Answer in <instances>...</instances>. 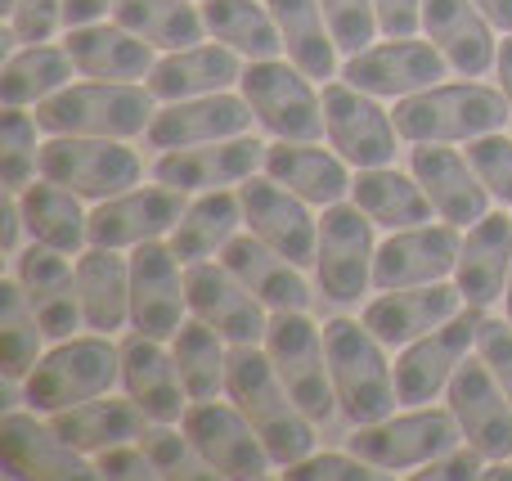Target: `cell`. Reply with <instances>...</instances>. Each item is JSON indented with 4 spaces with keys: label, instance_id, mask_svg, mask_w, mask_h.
I'll list each match as a JSON object with an SVG mask.
<instances>
[{
    "label": "cell",
    "instance_id": "cell-28",
    "mask_svg": "<svg viewBox=\"0 0 512 481\" xmlns=\"http://www.w3.org/2000/svg\"><path fill=\"white\" fill-rule=\"evenodd\" d=\"M265 176H274L283 189H292L297 198H306L310 207H333L342 198H351V162L328 144L319 149V140H274L265 149Z\"/></svg>",
    "mask_w": 512,
    "mask_h": 481
},
{
    "label": "cell",
    "instance_id": "cell-58",
    "mask_svg": "<svg viewBox=\"0 0 512 481\" xmlns=\"http://www.w3.org/2000/svg\"><path fill=\"white\" fill-rule=\"evenodd\" d=\"M504 315L512 320V275H508V288H504Z\"/></svg>",
    "mask_w": 512,
    "mask_h": 481
},
{
    "label": "cell",
    "instance_id": "cell-50",
    "mask_svg": "<svg viewBox=\"0 0 512 481\" xmlns=\"http://www.w3.org/2000/svg\"><path fill=\"white\" fill-rule=\"evenodd\" d=\"M477 356L490 365V374L499 378V387L508 392L512 401V320H481V333H477Z\"/></svg>",
    "mask_w": 512,
    "mask_h": 481
},
{
    "label": "cell",
    "instance_id": "cell-1",
    "mask_svg": "<svg viewBox=\"0 0 512 481\" xmlns=\"http://www.w3.org/2000/svg\"><path fill=\"white\" fill-rule=\"evenodd\" d=\"M234 405L248 414L256 437L265 441L274 468H288L315 450V419L288 396L274 360L265 356L261 342L248 347H230V387H225Z\"/></svg>",
    "mask_w": 512,
    "mask_h": 481
},
{
    "label": "cell",
    "instance_id": "cell-49",
    "mask_svg": "<svg viewBox=\"0 0 512 481\" xmlns=\"http://www.w3.org/2000/svg\"><path fill=\"white\" fill-rule=\"evenodd\" d=\"M5 14H9V36L27 45H41L59 27H68L63 23V0H14Z\"/></svg>",
    "mask_w": 512,
    "mask_h": 481
},
{
    "label": "cell",
    "instance_id": "cell-25",
    "mask_svg": "<svg viewBox=\"0 0 512 481\" xmlns=\"http://www.w3.org/2000/svg\"><path fill=\"white\" fill-rule=\"evenodd\" d=\"M409 171L418 176V185L427 189L436 216L459 230L477 225L481 216L490 212V189L481 185L477 167L468 162V153H459L454 144H414L409 153Z\"/></svg>",
    "mask_w": 512,
    "mask_h": 481
},
{
    "label": "cell",
    "instance_id": "cell-32",
    "mask_svg": "<svg viewBox=\"0 0 512 481\" xmlns=\"http://www.w3.org/2000/svg\"><path fill=\"white\" fill-rule=\"evenodd\" d=\"M68 54L77 63L81 77L95 81H149L153 72V45L144 36H135L131 27L113 23H86V27H68Z\"/></svg>",
    "mask_w": 512,
    "mask_h": 481
},
{
    "label": "cell",
    "instance_id": "cell-19",
    "mask_svg": "<svg viewBox=\"0 0 512 481\" xmlns=\"http://www.w3.org/2000/svg\"><path fill=\"white\" fill-rule=\"evenodd\" d=\"M445 405L454 410L463 428V441L481 450L486 459H512V401L490 374V365L472 351L459 365V374L445 387Z\"/></svg>",
    "mask_w": 512,
    "mask_h": 481
},
{
    "label": "cell",
    "instance_id": "cell-37",
    "mask_svg": "<svg viewBox=\"0 0 512 481\" xmlns=\"http://www.w3.org/2000/svg\"><path fill=\"white\" fill-rule=\"evenodd\" d=\"M243 221V198L239 189H207V194H194L180 216V225L171 230V252H176L185 266L194 261H212L225 252V243L239 234Z\"/></svg>",
    "mask_w": 512,
    "mask_h": 481
},
{
    "label": "cell",
    "instance_id": "cell-11",
    "mask_svg": "<svg viewBox=\"0 0 512 481\" xmlns=\"http://www.w3.org/2000/svg\"><path fill=\"white\" fill-rule=\"evenodd\" d=\"M481 320H486L481 306H463L441 329H432V333H423V338H414L409 347H400V356H396L400 405H432L436 396H445V387L459 374V365L477 351Z\"/></svg>",
    "mask_w": 512,
    "mask_h": 481
},
{
    "label": "cell",
    "instance_id": "cell-42",
    "mask_svg": "<svg viewBox=\"0 0 512 481\" xmlns=\"http://www.w3.org/2000/svg\"><path fill=\"white\" fill-rule=\"evenodd\" d=\"M113 18L144 36L153 50H189L207 36L203 5H189V0H117Z\"/></svg>",
    "mask_w": 512,
    "mask_h": 481
},
{
    "label": "cell",
    "instance_id": "cell-6",
    "mask_svg": "<svg viewBox=\"0 0 512 481\" xmlns=\"http://www.w3.org/2000/svg\"><path fill=\"white\" fill-rule=\"evenodd\" d=\"M454 446H463V428L450 405H405V414H387L346 437V450L382 473H418Z\"/></svg>",
    "mask_w": 512,
    "mask_h": 481
},
{
    "label": "cell",
    "instance_id": "cell-20",
    "mask_svg": "<svg viewBox=\"0 0 512 481\" xmlns=\"http://www.w3.org/2000/svg\"><path fill=\"white\" fill-rule=\"evenodd\" d=\"M243 198V221L256 239H265L274 252H283L288 261H297L301 270L315 266L319 248V221L310 216V203L297 198L292 189H283L274 176H248L239 185Z\"/></svg>",
    "mask_w": 512,
    "mask_h": 481
},
{
    "label": "cell",
    "instance_id": "cell-46",
    "mask_svg": "<svg viewBox=\"0 0 512 481\" xmlns=\"http://www.w3.org/2000/svg\"><path fill=\"white\" fill-rule=\"evenodd\" d=\"M468 162L477 167L490 198H495L499 207H512V135L490 131V135L468 140Z\"/></svg>",
    "mask_w": 512,
    "mask_h": 481
},
{
    "label": "cell",
    "instance_id": "cell-2",
    "mask_svg": "<svg viewBox=\"0 0 512 481\" xmlns=\"http://www.w3.org/2000/svg\"><path fill=\"white\" fill-rule=\"evenodd\" d=\"M396 131L409 144H468L477 135L504 131L512 104L499 86L481 81H436L418 95L396 99Z\"/></svg>",
    "mask_w": 512,
    "mask_h": 481
},
{
    "label": "cell",
    "instance_id": "cell-18",
    "mask_svg": "<svg viewBox=\"0 0 512 481\" xmlns=\"http://www.w3.org/2000/svg\"><path fill=\"white\" fill-rule=\"evenodd\" d=\"M185 194L171 185H135L122 194L95 203L90 212V243L95 248H140L153 239H171V230L185 216Z\"/></svg>",
    "mask_w": 512,
    "mask_h": 481
},
{
    "label": "cell",
    "instance_id": "cell-51",
    "mask_svg": "<svg viewBox=\"0 0 512 481\" xmlns=\"http://www.w3.org/2000/svg\"><path fill=\"white\" fill-rule=\"evenodd\" d=\"M486 464H490V459L481 455V450H472L468 441H463V446L445 450L441 459H432V464H423L414 477H418V481H472V477H481V473H486Z\"/></svg>",
    "mask_w": 512,
    "mask_h": 481
},
{
    "label": "cell",
    "instance_id": "cell-43",
    "mask_svg": "<svg viewBox=\"0 0 512 481\" xmlns=\"http://www.w3.org/2000/svg\"><path fill=\"white\" fill-rule=\"evenodd\" d=\"M41 342H45L41 320H36L23 284L5 279V284H0V374H5L9 383H23L36 369V360L45 356Z\"/></svg>",
    "mask_w": 512,
    "mask_h": 481
},
{
    "label": "cell",
    "instance_id": "cell-29",
    "mask_svg": "<svg viewBox=\"0 0 512 481\" xmlns=\"http://www.w3.org/2000/svg\"><path fill=\"white\" fill-rule=\"evenodd\" d=\"M508 275H512V216L486 212L477 225L463 230L454 284H459V293L468 306L490 311L495 302H504Z\"/></svg>",
    "mask_w": 512,
    "mask_h": 481
},
{
    "label": "cell",
    "instance_id": "cell-48",
    "mask_svg": "<svg viewBox=\"0 0 512 481\" xmlns=\"http://www.w3.org/2000/svg\"><path fill=\"white\" fill-rule=\"evenodd\" d=\"M378 473L382 468H373L369 459L351 455V450H342V455H315V450H310L306 459L283 468L288 481H373Z\"/></svg>",
    "mask_w": 512,
    "mask_h": 481
},
{
    "label": "cell",
    "instance_id": "cell-36",
    "mask_svg": "<svg viewBox=\"0 0 512 481\" xmlns=\"http://www.w3.org/2000/svg\"><path fill=\"white\" fill-rule=\"evenodd\" d=\"M18 207H23L27 234L36 243H50L68 257H81L90 248V212L81 207V194H72L68 185L41 176L18 194Z\"/></svg>",
    "mask_w": 512,
    "mask_h": 481
},
{
    "label": "cell",
    "instance_id": "cell-12",
    "mask_svg": "<svg viewBox=\"0 0 512 481\" xmlns=\"http://www.w3.org/2000/svg\"><path fill=\"white\" fill-rule=\"evenodd\" d=\"M180 428L189 432L194 450L207 459L216 477H239V481H261L270 477L274 459L265 450V441L256 437V428L248 423V414L239 410L234 401H194L180 419Z\"/></svg>",
    "mask_w": 512,
    "mask_h": 481
},
{
    "label": "cell",
    "instance_id": "cell-54",
    "mask_svg": "<svg viewBox=\"0 0 512 481\" xmlns=\"http://www.w3.org/2000/svg\"><path fill=\"white\" fill-rule=\"evenodd\" d=\"M108 9H117V0H63V23H68V27L99 23Z\"/></svg>",
    "mask_w": 512,
    "mask_h": 481
},
{
    "label": "cell",
    "instance_id": "cell-38",
    "mask_svg": "<svg viewBox=\"0 0 512 481\" xmlns=\"http://www.w3.org/2000/svg\"><path fill=\"white\" fill-rule=\"evenodd\" d=\"M279 23L283 36V54L297 63L306 77L315 81H333L337 72V41H333V27L324 18V5L319 0H265Z\"/></svg>",
    "mask_w": 512,
    "mask_h": 481
},
{
    "label": "cell",
    "instance_id": "cell-17",
    "mask_svg": "<svg viewBox=\"0 0 512 481\" xmlns=\"http://www.w3.org/2000/svg\"><path fill=\"white\" fill-rule=\"evenodd\" d=\"M185 261L171 252V243L153 239L131 248V324L135 333L171 342L189 315Z\"/></svg>",
    "mask_w": 512,
    "mask_h": 481
},
{
    "label": "cell",
    "instance_id": "cell-30",
    "mask_svg": "<svg viewBox=\"0 0 512 481\" xmlns=\"http://www.w3.org/2000/svg\"><path fill=\"white\" fill-rule=\"evenodd\" d=\"M243 81V54L221 41H198L189 50H167L149 72V90L158 104H176V99L216 95Z\"/></svg>",
    "mask_w": 512,
    "mask_h": 481
},
{
    "label": "cell",
    "instance_id": "cell-55",
    "mask_svg": "<svg viewBox=\"0 0 512 481\" xmlns=\"http://www.w3.org/2000/svg\"><path fill=\"white\" fill-rule=\"evenodd\" d=\"M23 207H18V194H9V203H5V252H18V230H23Z\"/></svg>",
    "mask_w": 512,
    "mask_h": 481
},
{
    "label": "cell",
    "instance_id": "cell-26",
    "mask_svg": "<svg viewBox=\"0 0 512 481\" xmlns=\"http://www.w3.org/2000/svg\"><path fill=\"white\" fill-rule=\"evenodd\" d=\"M122 387L153 423H180L194 405L171 347H162V338L149 333H131L122 342Z\"/></svg>",
    "mask_w": 512,
    "mask_h": 481
},
{
    "label": "cell",
    "instance_id": "cell-39",
    "mask_svg": "<svg viewBox=\"0 0 512 481\" xmlns=\"http://www.w3.org/2000/svg\"><path fill=\"white\" fill-rule=\"evenodd\" d=\"M72 72H77V63H72L68 45H50V41L23 45V50H14L5 59V68H0V99H5V104L36 108L41 99L72 86Z\"/></svg>",
    "mask_w": 512,
    "mask_h": 481
},
{
    "label": "cell",
    "instance_id": "cell-47",
    "mask_svg": "<svg viewBox=\"0 0 512 481\" xmlns=\"http://www.w3.org/2000/svg\"><path fill=\"white\" fill-rule=\"evenodd\" d=\"M319 5H324L328 27H333L337 50L355 54V50H364V45H373L382 36L373 0H319Z\"/></svg>",
    "mask_w": 512,
    "mask_h": 481
},
{
    "label": "cell",
    "instance_id": "cell-45",
    "mask_svg": "<svg viewBox=\"0 0 512 481\" xmlns=\"http://www.w3.org/2000/svg\"><path fill=\"white\" fill-rule=\"evenodd\" d=\"M140 446L149 450L158 477H212V468H207V459L194 450V441H189L185 428L176 432L171 423H149Z\"/></svg>",
    "mask_w": 512,
    "mask_h": 481
},
{
    "label": "cell",
    "instance_id": "cell-9",
    "mask_svg": "<svg viewBox=\"0 0 512 481\" xmlns=\"http://www.w3.org/2000/svg\"><path fill=\"white\" fill-rule=\"evenodd\" d=\"M41 176L59 180L72 194L90 198V203H104V198L140 185L144 162L126 140H108V135H50L41 144Z\"/></svg>",
    "mask_w": 512,
    "mask_h": 481
},
{
    "label": "cell",
    "instance_id": "cell-10",
    "mask_svg": "<svg viewBox=\"0 0 512 481\" xmlns=\"http://www.w3.org/2000/svg\"><path fill=\"white\" fill-rule=\"evenodd\" d=\"M373 221L351 203L324 207L319 216V248H315V284L328 302L337 306H360L364 293H373Z\"/></svg>",
    "mask_w": 512,
    "mask_h": 481
},
{
    "label": "cell",
    "instance_id": "cell-44",
    "mask_svg": "<svg viewBox=\"0 0 512 481\" xmlns=\"http://www.w3.org/2000/svg\"><path fill=\"white\" fill-rule=\"evenodd\" d=\"M36 113L23 104H5L0 113V180L9 194H23L36 176H41V144H36Z\"/></svg>",
    "mask_w": 512,
    "mask_h": 481
},
{
    "label": "cell",
    "instance_id": "cell-31",
    "mask_svg": "<svg viewBox=\"0 0 512 481\" xmlns=\"http://www.w3.org/2000/svg\"><path fill=\"white\" fill-rule=\"evenodd\" d=\"M221 261L252 288L256 297H261L265 311H310V297L315 293H310L301 266L288 261L283 252H274L265 239H256L252 230L234 234V239L225 243Z\"/></svg>",
    "mask_w": 512,
    "mask_h": 481
},
{
    "label": "cell",
    "instance_id": "cell-57",
    "mask_svg": "<svg viewBox=\"0 0 512 481\" xmlns=\"http://www.w3.org/2000/svg\"><path fill=\"white\" fill-rule=\"evenodd\" d=\"M477 9L495 23V32H512V0H477Z\"/></svg>",
    "mask_w": 512,
    "mask_h": 481
},
{
    "label": "cell",
    "instance_id": "cell-41",
    "mask_svg": "<svg viewBox=\"0 0 512 481\" xmlns=\"http://www.w3.org/2000/svg\"><path fill=\"white\" fill-rule=\"evenodd\" d=\"M171 356H176L180 378H185L194 401L225 396V387H230V342H225L212 324L189 315V320L180 324V333L171 338Z\"/></svg>",
    "mask_w": 512,
    "mask_h": 481
},
{
    "label": "cell",
    "instance_id": "cell-16",
    "mask_svg": "<svg viewBox=\"0 0 512 481\" xmlns=\"http://www.w3.org/2000/svg\"><path fill=\"white\" fill-rule=\"evenodd\" d=\"M185 288H189V315H198L203 324H212L230 347L265 342L270 311H265L261 297H256L221 257L185 266Z\"/></svg>",
    "mask_w": 512,
    "mask_h": 481
},
{
    "label": "cell",
    "instance_id": "cell-21",
    "mask_svg": "<svg viewBox=\"0 0 512 481\" xmlns=\"http://www.w3.org/2000/svg\"><path fill=\"white\" fill-rule=\"evenodd\" d=\"M265 149L256 135H234V140L194 144V149H167L153 162V180L171 185L180 194H207V189H239L248 176L265 167Z\"/></svg>",
    "mask_w": 512,
    "mask_h": 481
},
{
    "label": "cell",
    "instance_id": "cell-5",
    "mask_svg": "<svg viewBox=\"0 0 512 481\" xmlns=\"http://www.w3.org/2000/svg\"><path fill=\"white\" fill-rule=\"evenodd\" d=\"M122 383V347L108 342V333L63 338L36 360V369L23 378V401L36 414H54L81 405L90 396H104Z\"/></svg>",
    "mask_w": 512,
    "mask_h": 481
},
{
    "label": "cell",
    "instance_id": "cell-56",
    "mask_svg": "<svg viewBox=\"0 0 512 481\" xmlns=\"http://www.w3.org/2000/svg\"><path fill=\"white\" fill-rule=\"evenodd\" d=\"M495 72H499V90H504V99L512 104V32H504V41H499Z\"/></svg>",
    "mask_w": 512,
    "mask_h": 481
},
{
    "label": "cell",
    "instance_id": "cell-40",
    "mask_svg": "<svg viewBox=\"0 0 512 481\" xmlns=\"http://www.w3.org/2000/svg\"><path fill=\"white\" fill-rule=\"evenodd\" d=\"M207 36L230 50H239L243 59H279L283 36L274 23L265 0H203Z\"/></svg>",
    "mask_w": 512,
    "mask_h": 481
},
{
    "label": "cell",
    "instance_id": "cell-14",
    "mask_svg": "<svg viewBox=\"0 0 512 481\" xmlns=\"http://www.w3.org/2000/svg\"><path fill=\"white\" fill-rule=\"evenodd\" d=\"M459 248H463V230L450 221H441V216L427 225L391 230L387 239L378 243V257H373V293L454 279Z\"/></svg>",
    "mask_w": 512,
    "mask_h": 481
},
{
    "label": "cell",
    "instance_id": "cell-3",
    "mask_svg": "<svg viewBox=\"0 0 512 481\" xmlns=\"http://www.w3.org/2000/svg\"><path fill=\"white\" fill-rule=\"evenodd\" d=\"M158 117V95L149 81H72L59 95L36 104V122L45 135H108L135 140Z\"/></svg>",
    "mask_w": 512,
    "mask_h": 481
},
{
    "label": "cell",
    "instance_id": "cell-35",
    "mask_svg": "<svg viewBox=\"0 0 512 481\" xmlns=\"http://www.w3.org/2000/svg\"><path fill=\"white\" fill-rule=\"evenodd\" d=\"M77 293L86 329L117 333L122 324H131V257H122V248L90 243L77 257Z\"/></svg>",
    "mask_w": 512,
    "mask_h": 481
},
{
    "label": "cell",
    "instance_id": "cell-4",
    "mask_svg": "<svg viewBox=\"0 0 512 481\" xmlns=\"http://www.w3.org/2000/svg\"><path fill=\"white\" fill-rule=\"evenodd\" d=\"M324 347H328V369H333V392L342 414L364 428L387 414H396V365L387 360V347L369 333L364 320H337L324 324Z\"/></svg>",
    "mask_w": 512,
    "mask_h": 481
},
{
    "label": "cell",
    "instance_id": "cell-8",
    "mask_svg": "<svg viewBox=\"0 0 512 481\" xmlns=\"http://www.w3.org/2000/svg\"><path fill=\"white\" fill-rule=\"evenodd\" d=\"M256 122L274 140H324V95L292 59H248L239 81Z\"/></svg>",
    "mask_w": 512,
    "mask_h": 481
},
{
    "label": "cell",
    "instance_id": "cell-52",
    "mask_svg": "<svg viewBox=\"0 0 512 481\" xmlns=\"http://www.w3.org/2000/svg\"><path fill=\"white\" fill-rule=\"evenodd\" d=\"M95 468H99V477H158V468H153L149 450L140 441H126V446L95 455Z\"/></svg>",
    "mask_w": 512,
    "mask_h": 481
},
{
    "label": "cell",
    "instance_id": "cell-7",
    "mask_svg": "<svg viewBox=\"0 0 512 481\" xmlns=\"http://www.w3.org/2000/svg\"><path fill=\"white\" fill-rule=\"evenodd\" d=\"M265 356L274 360L288 396L310 414L315 423H328L342 405L333 392V369H328L324 329L310 320L306 311H270V329H265Z\"/></svg>",
    "mask_w": 512,
    "mask_h": 481
},
{
    "label": "cell",
    "instance_id": "cell-59",
    "mask_svg": "<svg viewBox=\"0 0 512 481\" xmlns=\"http://www.w3.org/2000/svg\"><path fill=\"white\" fill-rule=\"evenodd\" d=\"M9 5H14V0H5V9H9Z\"/></svg>",
    "mask_w": 512,
    "mask_h": 481
},
{
    "label": "cell",
    "instance_id": "cell-53",
    "mask_svg": "<svg viewBox=\"0 0 512 481\" xmlns=\"http://www.w3.org/2000/svg\"><path fill=\"white\" fill-rule=\"evenodd\" d=\"M382 36H418L423 32V0H373Z\"/></svg>",
    "mask_w": 512,
    "mask_h": 481
},
{
    "label": "cell",
    "instance_id": "cell-33",
    "mask_svg": "<svg viewBox=\"0 0 512 481\" xmlns=\"http://www.w3.org/2000/svg\"><path fill=\"white\" fill-rule=\"evenodd\" d=\"M50 423L68 446H77L81 455L95 459L113 446L140 441L153 419L131 401V396H126V401H113V392H104V396H90V401H81V405H68V410H54Z\"/></svg>",
    "mask_w": 512,
    "mask_h": 481
},
{
    "label": "cell",
    "instance_id": "cell-13",
    "mask_svg": "<svg viewBox=\"0 0 512 481\" xmlns=\"http://www.w3.org/2000/svg\"><path fill=\"white\" fill-rule=\"evenodd\" d=\"M324 131L328 144L351 162L355 171L360 167H387L396 162V117L378 104V95H364L360 86L333 77L324 81Z\"/></svg>",
    "mask_w": 512,
    "mask_h": 481
},
{
    "label": "cell",
    "instance_id": "cell-22",
    "mask_svg": "<svg viewBox=\"0 0 512 481\" xmlns=\"http://www.w3.org/2000/svg\"><path fill=\"white\" fill-rule=\"evenodd\" d=\"M256 122L252 104L230 90H216V95H198V99H176V104H162L153 126L144 131L149 149H194V144H216V140H234V135H248Z\"/></svg>",
    "mask_w": 512,
    "mask_h": 481
},
{
    "label": "cell",
    "instance_id": "cell-24",
    "mask_svg": "<svg viewBox=\"0 0 512 481\" xmlns=\"http://www.w3.org/2000/svg\"><path fill=\"white\" fill-rule=\"evenodd\" d=\"M0 464H5L9 477H36V481L99 477L95 459L81 455L77 446H68L54 432V423L36 419V410L0 419Z\"/></svg>",
    "mask_w": 512,
    "mask_h": 481
},
{
    "label": "cell",
    "instance_id": "cell-27",
    "mask_svg": "<svg viewBox=\"0 0 512 481\" xmlns=\"http://www.w3.org/2000/svg\"><path fill=\"white\" fill-rule=\"evenodd\" d=\"M423 36L459 77H486L499 59L495 23L477 9V0H423Z\"/></svg>",
    "mask_w": 512,
    "mask_h": 481
},
{
    "label": "cell",
    "instance_id": "cell-34",
    "mask_svg": "<svg viewBox=\"0 0 512 481\" xmlns=\"http://www.w3.org/2000/svg\"><path fill=\"white\" fill-rule=\"evenodd\" d=\"M351 203L369 216L382 230H409V225H427L436 221V207L427 198V189L418 185L414 171H396L387 167H360L351 180Z\"/></svg>",
    "mask_w": 512,
    "mask_h": 481
},
{
    "label": "cell",
    "instance_id": "cell-23",
    "mask_svg": "<svg viewBox=\"0 0 512 481\" xmlns=\"http://www.w3.org/2000/svg\"><path fill=\"white\" fill-rule=\"evenodd\" d=\"M463 293L454 279H441V284H418V288H391V293H378L373 302H364L360 320L369 324V333L382 342V347L400 351L414 338L441 329L445 320L463 311Z\"/></svg>",
    "mask_w": 512,
    "mask_h": 481
},
{
    "label": "cell",
    "instance_id": "cell-15",
    "mask_svg": "<svg viewBox=\"0 0 512 481\" xmlns=\"http://www.w3.org/2000/svg\"><path fill=\"white\" fill-rule=\"evenodd\" d=\"M445 72H450L445 54L432 41H418V36H387V41H373L364 50H355L342 63V81H351L364 95H378V99L418 95V90L436 86Z\"/></svg>",
    "mask_w": 512,
    "mask_h": 481
}]
</instances>
